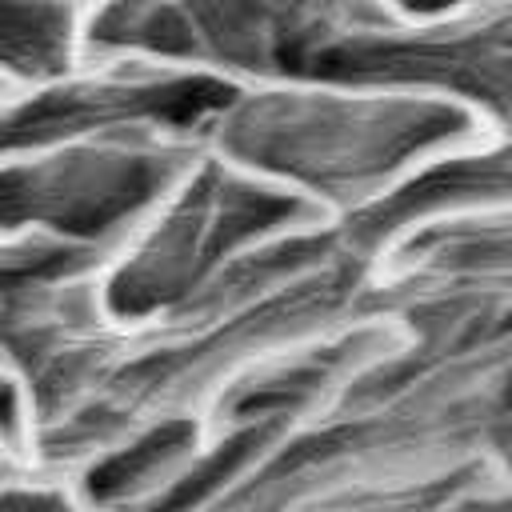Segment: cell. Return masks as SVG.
I'll list each match as a JSON object with an SVG mask.
<instances>
[{"mask_svg": "<svg viewBox=\"0 0 512 512\" xmlns=\"http://www.w3.org/2000/svg\"><path fill=\"white\" fill-rule=\"evenodd\" d=\"M512 416V324L396 388L292 412L192 512H448Z\"/></svg>", "mask_w": 512, "mask_h": 512, "instance_id": "cell-1", "label": "cell"}, {"mask_svg": "<svg viewBox=\"0 0 512 512\" xmlns=\"http://www.w3.org/2000/svg\"><path fill=\"white\" fill-rule=\"evenodd\" d=\"M196 132L212 156L324 220L352 224L476 124L452 104L400 84L272 68L228 80Z\"/></svg>", "mask_w": 512, "mask_h": 512, "instance_id": "cell-2", "label": "cell"}, {"mask_svg": "<svg viewBox=\"0 0 512 512\" xmlns=\"http://www.w3.org/2000/svg\"><path fill=\"white\" fill-rule=\"evenodd\" d=\"M312 220L324 216L200 144L180 180L96 264V300L116 324L152 320L224 276L260 244Z\"/></svg>", "mask_w": 512, "mask_h": 512, "instance_id": "cell-3", "label": "cell"}, {"mask_svg": "<svg viewBox=\"0 0 512 512\" xmlns=\"http://www.w3.org/2000/svg\"><path fill=\"white\" fill-rule=\"evenodd\" d=\"M288 68L400 84L452 104L476 128H512V0H468L432 16L352 0Z\"/></svg>", "mask_w": 512, "mask_h": 512, "instance_id": "cell-4", "label": "cell"}, {"mask_svg": "<svg viewBox=\"0 0 512 512\" xmlns=\"http://www.w3.org/2000/svg\"><path fill=\"white\" fill-rule=\"evenodd\" d=\"M444 212H512V128L468 132L432 156L384 204L344 228L380 248L388 236Z\"/></svg>", "mask_w": 512, "mask_h": 512, "instance_id": "cell-5", "label": "cell"}, {"mask_svg": "<svg viewBox=\"0 0 512 512\" xmlns=\"http://www.w3.org/2000/svg\"><path fill=\"white\" fill-rule=\"evenodd\" d=\"M80 64V0H0L4 84L56 80Z\"/></svg>", "mask_w": 512, "mask_h": 512, "instance_id": "cell-6", "label": "cell"}, {"mask_svg": "<svg viewBox=\"0 0 512 512\" xmlns=\"http://www.w3.org/2000/svg\"><path fill=\"white\" fill-rule=\"evenodd\" d=\"M36 468L40 464L32 456V428H28L24 392H20L16 376L0 364V488L24 480Z\"/></svg>", "mask_w": 512, "mask_h": 512, "instance_id": "cell-7", "label": "cell"}, {"mask_svg": "<svg viewBox=\"0 0 512 512\" xmlns=\"http://www.w3.org/2000/svg\"><path fill=\"white\" fill-rule=\"evenodd\" d=\"M448 512H512V416L496 432L480 476L448 504Z\"/></svg>", "mask_w": 512, "mask_h": 512, "instance_id": "cell-8", "label": "cell"}, {"mask_svg": "<svg viewBox=\"0 0 512 512\" xmlns=\"http://www.w3.org/2000/svg\"><path fill=\"white\" fill-rule=\"evenodd\" d=\"M0 512H84V504L64 476L36 468L24 480L0 488Z\"/></svg>", "mask_w": 512, "mask_h": 512, "instance_id": "cell-9", "label": "cell"}, {"mask_svg": "<svg viewBox=\"0 0 512 512\" xmlns=\"http://www.w3.org/2000/svg\"><path fill=\"white\" fill-rule=\"evenodd\" d=\"M380 4L396 16H432V12H448V8L468 4V0H380Z\"/></svg>", "mask_w": 512, "mask_h": 512, "instance_id": "cell-10", "label": "cell"}, {"mask_svg": "<svg viewBox=\"0 0 512 512\" xmlns=\"http://www.w3.org/2000/svg\"><path fill=\"white\" fill-rule=\"evenodd\" d=\"M0 84H4V80H0Z\"/></svg>", "mask_w": 512, "mask_h": 512, "instance_id": "cell-11", "label": "cell"}]
</instances>
